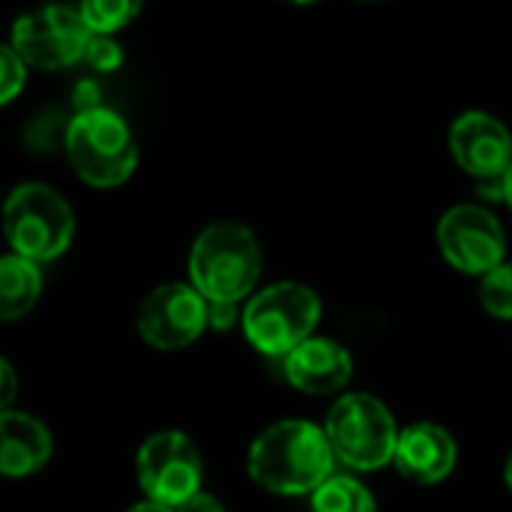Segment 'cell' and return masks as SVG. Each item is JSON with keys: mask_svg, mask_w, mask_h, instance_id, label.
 Listing matches in <instances>:
<instances>
[{"mask_svg": "<svg viewBox=\"0 0 512 512\" xmlns=\"http://www.w3.org/2000/svg\"><path fill=\"white\" fill-rule=\"evenodd\" d=\"M333 447L327 432L309 420H282L264 429L249 450V477L270 495H312L333 477Z\"/></svg>", "mask_w": 512, "mask_h": 512, "instance_id": "obj_1", "label": "cell"}, {"mask_svg": "<svg viewBox=\"0 0 512 512\" xmlns=\"http://www.w3.org/2000/svg\"><path fill=\"white\" fill-rule=\"evenodd\" d=\"M264 270L258 237L240 222L207 225L189 252V285L207 303H243Z\"/></svg>", "mask_w": 512, "mask_h": 512, "instance_id": "obj_2", "label": "cell"}, {"mask_svg": "<svg viewBox=\"0 0 512 512\" xmlns=\"http://www.w3.org/2000/svg\"><path fill=\"white\" fill-rule=\"evenodd\" d=\"M75 174L96 189L126 183L138 165V144L129 123L111 108L78 111L63 138Z\"/></svg>", "mask_w": 512, "mask_h": 512, "instance_id": "obj_3", "label": "cell"}, {"mask_svg": "<svg viewBox=\"0 0 512 512\" xmlns=\"http://www.w3.org/2000/svg\"><path fill=\"white\" fill-rule=\"evenodd\" d=\"M3 234L15 255L36 264L54 261L75 237V213L57 189L21 183L3 201Z\"/></svg>", "mask_w": 512, "mask_h": 512, "instance_id": "obj_4", "label": "cell"}, {"mask_svg": "<svg viewBox=\"0 0 512 512\" xmlns=\"http://www.w3.org/2000/svg\"><path fill=\"white\" fill-rule=\"evenodd\" d=\"M327 441L333 456L351 471H381L393 462L399 429L390 408L369 393L342 396L327 414Z\"/></svg>", "mask_w": 512, "mask_h": 512, "instance_id": "obj_5", "label": "cell"}, {"mask_svg": "<svg viewBox=\"0 0 512 512\" xmlns=\"http://www.w3.org/2000/svg\"><path fill=\"white\" fill-rule=\"evenodd\" d=\"M321 321V300L312 288L300 282H276L255 297H249L240 324L261 354L285 357L300 342H306Z\"/></svg>", "mask_w": 512, "mask_h": 512, "instance_id": "obj_6", "label": "cell"}, {"mask_svg": "<svg viewBox=\"0 0 512 512\" xmlns=\"http://www.w3.org/2000/svg\"><path fill=\"white\" fill-rule=\"evenodd\" d=\"M90 36L93 30L87 27L78 6L48 3L12 24L9 45L27 66L57 72L84 60Z\"/></svg>", "mask_w": 512, "mask_h": 512, "instance_id": "obj_7", "label": "cell"}, {"mask_svg": "<svg viewBox=\"0 0 512 512\" xmlns=\"http://www.w3.org/2000/svg\"><path fill=\"white\" fill-rule=\"evenodd\" d=\"M135 471L147 501L165 504L171 510L201 492L204 480V465L195 441L174 429L156 432L141 444Z\"/></svg>", "mask_w": 512, "mask_h": 512, "instance_id": "obj_8", "label": "cell"}, {"mask_svg": "<svg viewBox=\"0 0 512 512\" xmlns=\"http://www.w3.org/2000/svg\"><path fill=\"white\" fill-rule=\"evenodd\" d=\"M438 249L459 273L483 276L504 264L507 234L492 210L480 204H456L438 222Z\"/></svg>", "mask_w": 512, "mask_h": 512, "instance_id": "obj_9", "label": "cell"}, {"mask_svg": "<svg viewBox=\"0 0 512 512\" xmlns=\"http://www.w3.org/2000/svg\"><path fill=\"white\" fill-rule=\"evenodd\" d=\"M207 330V300L183 282L150 291L138 309V333L156 351L189 348Z\"/></svg>", "mask_w": 512, "mask_h": 512, "instance_id": "obj_10", "label": "cell"}, {"mask_svg": "<svg viewBox=\"0 0 512 512\" xmlns=\"http://www.w3.org/2000/svg\"><path fill=\"white\" fill-rule=\"evenodd\" d=\"M450 153L465 174L495 183L512 162L510 129L489 111H465L450 126Z\"/></svg>", "mask_w": 512, "mask_h": 512, "instance_id": "obj_11", "label": "cell"}, {"mask_svg": "<svg viewBox=\"0 0 512 512\" xmlns=\"http://www.w3.org/2000/svg\"><path fill=\"white\" fill-rule=\"evenodd\" d=\"M285 360V378L291 387H297L306 396H333L351 381L354 360L351 354L324 336H309L300 342Z\"/></svg>", "mask_w": 512, "mask_h": 512, "instance_id": "obj_12", "label": "cell"}, {"mask_svg": "<svg viewBox=\"0 0 512 512\" xmlns=\"http://www.w3.org/2000/svg\"><path fill=\"white\" fill-rule=\"evenodd\" d=\"M456 459L459 450L447 429L435 423H414L405 432H399L393 465L405 480L417 486H435L453 474Z\"/></svg>", "mask_w": 512, "mask_h": 512, "instance_id": "obj_13", "label": "cell"}, {"mask_svg": "<svg viewBox=\"0 0 512 512\" xmlns=\"http://www.w3.org/2000/svg\"><path fill=\"white\" fill-rule=\"evenodd\" d=\"M54 441L45 423L24 411L0 414V477H30L51 459Z\"/></svg>", "mask_w": 512, "mask_h": 512, "instance_id": "obj_14", "label": "cell"}, {"mask_svg": "<svg viewBox=\"0 0 512 512\" xmlns=\"http://www.w3.org/2000/svg\"><path fill=\"white\" fill-rule=\"evenodd\" d=\"M42 294V273L36 261L21 255H0V321L24 318Z\"/></svg>", "mask_w": 512, "mask_h": 512, "instance_id": "obj_15", "label": "cell"}, {"mask_svg": "<svg viewBox=\"0 0 512 512\" xmlns=\"http://www.w3.org/2000/svg\"><path fill=\"white\" fill-rule=\"evenodd\" d=\"M309 498L312 512H378L372 492L354 477H327Z\"/></svg>", "mask_w": 512, "mask_h": 512, "instance_id": "obj_16", "label": "cell"}, {"mask_svg": "<svg viewBox=\"0 0 512 512\" xmlns=\"http://www.w3.org/2000/svg\"><path fill=\"white\" fill-rule=\"evenodd\" d=\"M141 6H144V0H81L78 3L87 27L93 33H108V36H114L129 21H135Z\"/></svg>", "mask_w": 512, "mask_h": 512, "instance_id": "obj_17", "label": "cell"}, {"mask_svg": "<svg viewBox=\"0 0 512 512\" xmlns=\"http://www.w3.org/2000/svg\"><path fill=\"white\" fill-rule=\"evenodd\" d=\"M480 303L492 318L512 321V264L504 261L480 276Z\"/></svg>", "mask_w": 512, "mask_h": 512, "instance_id": "obj_18", "label": "cell"}, {"mask_svg": "<svg viewBox=\"0 0 512 512\" xmlns=\"http://www.w3.org/2000/svg\"><path fill=\"white\" fill-rule=\"evenodd\" d=\"M27 81V63L15 54L12 45H0V105L12 102Z\"/></svg>", "mask_w": 512, "mask_h": 512, "instance_id": "obj_19", "label": "cell"}, {"mask_svg": "<svg viewBox=\"0 0 512 512\" xmlns=\"http://www.w3.org/2000/svg\"><path fill=\"white\" fill-rule=\"evenodd\" d=\"M84 63H90L96 72H114L123 63V48L108 33H93L84 51Z\"/></svg>", "mask_w": 512, "mask_h": 512, "instance_id": "obj_20", "label": "cell"}, {"mask_svg": "<svg viewBox=\"0 0 512 512\" xmlns=\"http://www.w3.org/2000/svg\"><path fill=\"white\" fill-rule=\"evenodd\" d=\"M240 303H207V327L213 330H231L240 321Z\"/></svg>", "mask_w": 512, "mask_h": 512, "instance_id": "obj_21", "label": "cell"}, {"mask_svg": "<svg viewBox=\"0 0 512 512\" xmlns=\"http://www.w3.org/2000/svg\"><path fill=\"white\" fill-rule=\"evenodd\" d=\"M15 396H18V375L12 369V363L0 357V414L12 411Z\"/></svg>", "mask_w": 512, "mask_h": 512, "instance_id": "obj_22", "label": "cell"}, {"mask_svg": "<svg viewBox=\"0 0 512 512\" xmlns=\"http://www.w3.org/2000/svg\"><path fill=\"white\" fill-rule=\"evenodd\" d=\"M174 512H225V507H222L213 495H207V492H195L192 498H186L183 504H177Z\"/></svg>", "mask_w": 512, "mask_h": 512, "instance_id": "obj_23", "label": "cell"}, {"mask_svg": "<svg viewBox=\"0 0 512 512\" xmlns=\"http://www.w3.org/2000/svg\"><path fill=\"white\" fill-rule=\"evenodd\" d=\"M501 201L512 210V162L510 168L504 171V177H501Z\"/></svg>", "mask_w": 512, "mask_h": 512, "instance_id": "obj_24", "label": "cell"}, {"mask_svg": "<svg viewBox=\"0 0 512 512\" xmlns=\"http://www.w3.org/2000/svg\"><path fill=\"white\" fill-rule=\"evenodd\" d=\"M126 512H174V510H171V507H165V504H156V501H141V504L129 507Z\"/></svg>", "mask_w": 512, "mask_h": 512, "instance_id": "obj_25", "label": "cell"}, {"mask_svg": "<svg viewBox=\"0 0 512 512\" xmlns=\"http://www.w3.org/2000/svg\"><path fill=\"white\" fill-rule=\"evenodd\" d=\"M504 483H507V489L512 492V453L510 459H507V465H504Z\"/></svg>", "mask_w": 512, "mask_h": 512, "instance_id": "obj_26", "label": "cell"}, {"mask_svg": "<svg viewBox=\"0 0 512 512\" xmlns=\"http://www.w3.org/2000/svg\"><path fill=\"white\" fill-rule=\"evenodd\" d=\"M288 3H300V6H306V3H315V0H288Z\"/></svg>", "mask_w": 512, "mask_h": 512, "instance_id": "obj_27", "label": "cell"}, {"mask_svg": "<svg viewBox=\"0 0 512 512\" xmlns=\"http://www.w3.org/2000/svg\"><path fill=\"white\" fill-rule=\"evenodd\" d=\"M360 3H381V0H360Z\"/></svg>", "mask_w": 512, "mask_h": 512, "instance_id": "obj_28", "label": "cell"}]
</instances>
